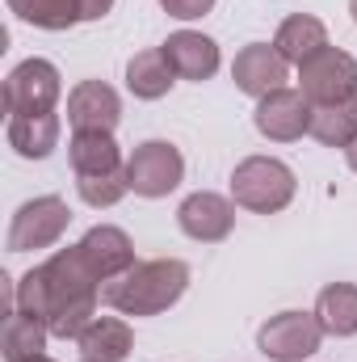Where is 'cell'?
<instances>
[{
    "mask_svg": "<svg viewBox=\"0 0 357 362\" xmlns=\"http://www.w3.org/2000/svg\"><path fill=\"white\" fill-rule=\"evenodd\" d=\"M97 299H101V278L89 270V262L80 257L76 245L59 249L55 257H47L42 266L25 274L13 291L17 312L38 316L51 337H80L97 320Z\"/></svg>",
    "mask_w": 357,
    "mask_h": 362,
    "instance_id": "cell-1",
    "label": "cell"
},
{
    "mask_svg": "<svg viewBox=\"0 0 357 362\" xmlns=\"http://www.w3.org/2000/svg\"><path fill=\"white\" fill-rule=\"evenodd\" d=\"M189 286V266L177 257L135 262L126 274L109 278L101 286V299L122 316H160L177 303Z\"/></svg>",
    "mask_w": 357,
    "mask_h": 362,
    "instance_id": "cell-2",
    "label": "cell"
},
{
    "mask_svg": "<svg viewBox=\"0 0 357 362\" xmlns=\"http://www.w3.org/2000/svg\"><path fill=\"white\" fill-rule=\"evenodd\" d=\"M298 181L290 173V165H282L277 156H248L236 165L231 173V198L236 206L253 211V215H277L294 202Z\"/></svg>",
    "mask_w": 357,
    "mask_h": 362,
    "instance_id": "cell-3",
    "label": "cell"
},
{
    "mask_svg": "<svg viewBox=\"0 0 357 362\" xmlns=\"http://www.w3.org/2000/svg\"><path fill=\"white\" fill-rule=\"evenodd\" d=\"M72 211L59 194H42L17 206L13 223H8V253H34V249H51L59 245V236L68 232Z\"/></svg>",
    "mask_w": 357,
    "mask_h": 362,
    "instance_id": "cell-4",
    "label": "cell"
},
{
    "mask_svg": "<svg viewBox=\"0 0 357 362\" xmlns=\"http://www.w3.org/2000/svg\"><path fill=\"white\" fill-rule=\"evenodd\" d=\"M324 341L315 312H277L257 329V350L269 362H307Z\"/></svg>",
    "mask_w": 357,
    "mask_h": 362,
    "instance_id": "cell-5",
    "label": "cell"
},
{
    "mask_svg": "<svg viewBox=\"0 0 357 362\" xmlns=\"http://www.w3.org/2000/svg\"><path fill=\"white\" fill-rule=\"evenodd\" d=\"M181 177H185V156L169 139H147L126 160V181L139 198H164L181 185Z\"/></svg>",
    "mask_w": 357,
    "mask_h": 362,
    "instance_id": "cell-6",
    "label": "cell"
},
{
    "mask_svg": "<svg viewBox=\"0 0 357 362\" xmlns=\"http://www.w3.org/2000/svg\"><path fill=\"white\" fill-rule=\"evenodd\" d=\"M298 89L311 105H337L357 97V59L349 51H320L315 59H307L298 68Z\"/></svg>",
    "mask_w": 357,
    "mask_h": 362,
    "instance_id": "cell-7",
    "label": "cell"
},
{
    "mask_svg": "<svg viewBox=\"0 0 357 362\" xmlns=\"http://www.w3.org/2000/svg\"><path fill=\"white\" fill-rule=\"evenodd\" d=\"M59 68L51 59H25L4 81V110L8 114H51L59 105Z\"/></svg>",
    "mask_w": 357,
    "mask_h": 362,
    "instance_id": "cell-8",
    "label": "cell"
},
{
    "mask_svg": "<svg viewBox=\"0 0 357 362\" xmlns=\"http://www.w3.org/2000/svg\"><path fill=\"white\" fill-rule=\"evenodd\" d=\"M311 114H315V105L303 97V89H277L257 101L253 122L273 144H294V139L311 135Z\"/></svg>",
    "mask_w": 357,
    "mask_h": 362,
    "instance_id": "cell-9",
    "label": "cell"
},
{
    "mask_svg": "<svg viewBox=\"0 0 357 362\" xmlns=\"http://www.w3.org/2000/svg\"><path fill=\"white\" fill-rule=\"evenodd\" d=\"M177 223L189 240L214 245V240H227V236H231V228H236V206H231V198H223V194L198 189V194H189L177 206Z\"/></svg>",
    "mask_w": 357,
    "mask_h": 362,
    "instance_id": "cell-10",
    "label": "cell"
},
{
    "mask_svg": "<svg viewBox=\"0 0 357 362\" xmlns=\"http://www.w3.org/2000/svg\"><path fill=\"white\" fill-rule=\"evenodd\" d=\"M231 81H236V89L248 93V97H269V93L286 89V81H290V64L277 55V47H269V42H248L240 55H236V64H231Z\"/></svg>",
    "mask_w": 357,
    "mask_h": 362,
    "instance_id": "cell-11",
    "label": "cell"
},
{
    "mask_svg": "<svg viewBox=\"0 0 357 362\" xmlns=\"http://www.w3.org/2000/svg\"><path fill=\"white\" fill-rule=\"evenodd\" d=\"M118 118H122V101L105 81H80L68 93V122H72V131H105V135H114Z\"/></svg>",
    "mask_w": 357,
    "mask_h": 362,
    "instance_id": "cell-12",
    "label": "cell"
},
{
    "mask_svg": "<svg viewBox=\"0 0 357 362\" xmlns=\"http://www.w3.org/2000/svg\"><path fill=\"white\" fill-rule=\"evenodd\" d=\"M80 249V257L89 262V270L101 278V286L109 282V278H118V274H126L135 266V245H131V236L122 232V228H114V223H97L85 232V240L76 245Z\"/></svg>",
    "mask_w": 357,
    "mask_h": 362,
    "instance_id": "cell-13",
    "label": "cell"
},
{
    "mask_svg": "<svg viewBox=\"0 0 357 362\" xmlns=\"http://www.w3.org/2000/svg\"><path fill=\"white\" fill-rule=\"evenodd\" d=\"M164 55H169V64H173V72L181 81H193V85H202V81H210L219 72V42L210 34H198V30L169 34Z\"/></svg>",
    "mask_w": 357,
    "mask_h": 362,
    "instance_id": "cell-14",
    "label": "cell"
},
{
    "mask_svg": "<svg viewBox=\"0 0 357 362\" xmlns=\"http://www.w3.org/2000/svg\"><path fill=\"white\" fill-rule=\"evenodd\" d=\"M59 114H8L4 139L21 160H47L59 148Z\"/></svg>",
    "mask_w": 357,
    "mask_h": 362,
    "instance_id": "cell-15",
    "label": "cell"
},
{
    "mask_svg": "<svg viewBox=\"0 0 357 362\" xmlns=\"http://www.w3.org/2000/svg\"><path fill=\"white\" fill-rule=\"evenodd\" d=\"M273 47H277V55L286 59V64H307V59H315L320 51H328L332 42H328V25L320 21V17H311V13H290L282 25H277V34H273Z\"/></svg>",
    "mask_w": 357,
    "mask_h": 362,
    "instance_id": "cell-16",
    "label": "cell"
},
{
    "mask_svg": "<svg viewBox=\"0 0 357 362\" xmlns=\"http://www.w3.org/2000/svg\"><path fill=\"white\" fill-rule=\"evenodd\" d=\"M76 350L85 362H126V354L135 350V333L118 316H97L76 337Z\"/></svg>",
    "mask_w": 357,
    "mask_h": 362,
    "instance_id": "cell-17",
    "label": "cell"
},
{
    "mask_svg": "<svg viewBox=\"0 0 357 362\" xmlns=\"http://www.w3.org/2000/svg\"><path fill=\"white\" fill-rule=\"evenodd\" d=\"M68 160L76 169V177H101V173H122V152L114 144V135L105 131H76L68 144Z\"/></svg>",
    "mask_w": 357,
    "mask_h": 362,
    "instance_id": "cell-18",
    "label": "cell"
},
{
    "mask_svg": "<svg viewBox=\"0 0 357 362\" xmlns=\"http://www.w3.org/2000/svg\"><path fill=\"white\" fill-rule=\"evenodd\" d=\"M173 85H177V72H173L164 47L139 51V55L126 64V89L135 93L139 101H160V97H169Z\"/></svg>",
    "mask_w": 357,
    "mask_h": 362,
    "instance_id": "cell-19",
    "label": "cell"
},
{
    "mask_svg": "<svg viewBox=\"0 0 357 362\" xmlns=\"http://www.w3.org/2000/svg\"><path fill=\"white\" fill-rule=\"evenodd\" d=\"M315 320L328 337H357V282H328L315 295Z\"/></svg>",
    "mask_w": 357,
    "mask_h": 362,
    "instance_id": "cell-20",
    "label": "cell"
},
{
    "mask_svg": "<svg viewBox=\"0 0 357 362\" xmlns=\"http://www.w3.org/2000/svg\"><path fill=\"white\" fill-rule=\"evenodd\" d=\"M47 337H51V329H47L38 316H30V312H8V316H4V329H0L4 362H25V358H34V354H42V350H47Z\"/></svg>",
    "mask_w": 357,
    "mask_h": 362,
    "instance_id": "cell-21",
    "label": "cell"
},
{
    "mask_svg": "<svg viewBox=\"0 0 357 362\" xmlns=\"http://www.w3.org/2000/svg\"><path fill=\"white\" fill-rule=\"evenodd\" d=\"M311 135L324 148H349L357 139V97L337 101V105H315L311 114Z\"/></svg>",
    "mask_w": 357,
    "mask_h": 362,
    "instance_id": "cell-22",
    "label": "cell"
},
{
    "mask_svg": "<svg viewBox=\"0 0 357 362\" xmlns=\"http://www.w3.org/2000/svg\"><path fill=\"white\" fill-rule=\"evenodd\" d=\"M8 8L38 30H72L80 21L76 0H8Z\"/></svg>",
    "mask_w": 357,
    "mask_h": 362,
    "instance_id": "cell-23",
    "label": "cell"
},
{
    "mask_svg": "<svg viewBox=\"0 0 357 362\" xmlns=\"http://www.w3.org/2000/svg\"><path fill=\"white\" fill-rule=\"evenodd\" d=\"M76 189H80V198L89 206L101 211V206L122 202L131 194V181H126V169H122V173H101V177H76Z\"/></svg>",
    "mask_w": 357,
    "mask_h": 362,
    "instance_id": "cell-24",
    "label": "cell"
},
{
    "mask_svg": "<svg viewBox=\"0 0 357 362\" xmlns=\"http://www.w3.org/2000/svg\"><path fill=\"white\" fill-rule=\"evenodd\" d=\"M160 8L169 17H177V21H198V17H206L214 8V0H160Z\"/></svg>",
    "mask_w": 357,
    "mask_h": 362,
    "instance_id": "cell-25",
    "label": "cell"
},
{
    "mask_svg": "<svg viewBox=\"0 0 357 362\" xmlns=\"http://www.w3.org/2000/svg\"><path fill=\"white\" fill-rule=\"evenodd\" d=\"M76 8H80V21H101L114 8V0H76Z\"/></svg>",
    "mask_w": 357,
    "mask_h": 362,
    "instance_id": "cell-26",
    "label": "cell"
},
{
    "mask_svg": "<svg viewBox=\"0 0 357 362\" xmlns=\"http://www.w3.org/2000/svg\"><path fill=\"white\" fill-rule=\"evenodd\" d=\"M345 160H349V169H353V173H357V139H353V144H349V148H345Z\"/></svg>",
    "mask_w": 357,
    "mask_h": 362,
    "instance_id": "cell-27",
    "label": "cell"
},
{
    "mask_svg": "<svg viewBox=\"0 0 357 362\" xmlns=\"http://www.w3.org/2000/svg\"><path fill=\"white\" fill-rule=\"evenodd\" d=\"M25 362H55V358H47V354H34V358H25Z\"/></svg>",
    "mask_w": 357,
    "mask_h": 362,
    "instance_id": "cell-28",
    "label": "cell"
},
{
    "mask_svg": "<svg viewBox=\"0 0 357 362\" xmlns=\"http://www.w3.org/2000/svg\"><path fill=\"white\" fill-rule=\"evenodd\" d=\"M349 13H353V21H357V0H349Z\"/></svg>",
    "mask_w": 357,
    "mask_h": 362,
    "instance_id": "cell-29",
    "label": "cell"
}]
</instances>
